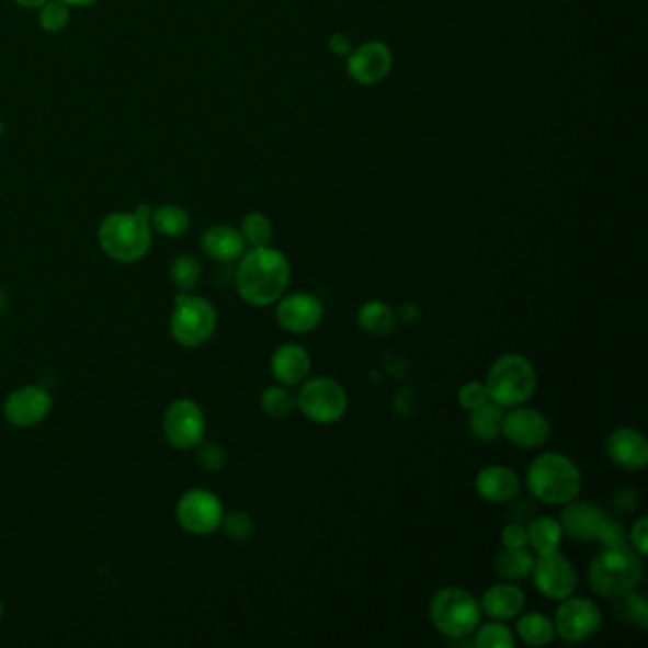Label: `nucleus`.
Listing matches in <instances>:
<instances>
[{
	"mask_svg": "<svg viewBox=\"0 0 648 648\" xmlns=\"http://www.w3.org/2000/svg\"><path fill=\"white\" fill-rule=\"evenodd\" d=\"M292 282V264L276 248H251L240 257L236 269V292L240 299L255 308L276 305Z\"/></svg>",
	"mask_w": 648,
	"mask_h": 648,
	"instance_id": "obj_1",
	"label": "nucleus"
},
{
	"mask_svg": "<svg viewBox=\"0 0 648 648\" xmlns=\"http://www.w3.org/2000/svg\"><path fill=\"white\" fill-rule=\"evenodd\" d=\"M150 214L152 207L141 204L136 207V212L107 215L98 230V242L105 255L122 264L141 261L152 243Z\"/></svg>",
	"mask_w": 648,
	"mask_h": 648,
	"instance_id": "obj_2",
	"label": "nucleus"
},
{
	"mask_svg": "<svg viewBox=\"0 0 648 648\" xmlns=\"http://www.w3.org/2000/svg\"><path fill=\"white\" fill-rule=\"evenodd\" d=\"M531 497L548 507H565L582 491V471L564 453H541L525 471Z\"/></svg>",
	"mask_w": 648,
	"mask_h": 648,
	"instance_id": "obj_3",
	"label": "nucleus"
},
{
	"mask_svg": "<svg viewBox=\"0 0 648 648\" xmlns=\"http://www.w3.org/2000/svg\"><path fill=\"white\" fill-rule=\"evenodd\" d=\"M645 577L643 557L629 546L601 548L588 569V582L601 598L616 599L634 592Z\"/></svg>",
	"mask_w": 648,
	"mask_h": 648,
	"instance_id": "obj_4",
	"label": "nucleus"
},
{
	"mask_svg": "<svg viewBox=\"0 0 648 648\" xmlns=\"http://www.w3.org/2000/svg\"><path fill=\"white\" fill-rule=\"evenodd\" d=\"M484 383L489 399L502 409H510L527 403L535 396L538 377L527 356L508 352L492 362Z\"/></svg>",
	"mask_w": 648,
	"mask_h": 648,
	"instance_id": "obj_5",
	"label": "nucleus"
},
{
	"mask_svg": "<svg viewBox=\"0 0 648 648\" xmlns=\"http://www.w3.org/2000/svg\"><path fill=\"white\" fill-rule=\"evenodd\" d=\"M428 616L440 634L450 639H466L481 624L484 611L479 599L474 598L468 590L447 586L430 601Z\"/></svg>",
	"mask_w": 648,
	"mask_h": 648,
	"instance_id": "obj_6",
	"label": "nucleus"
},
{
	"mask_svg": "<svg viewBox=\"0 0 648 648\" xmlns=\"http://www.w3.org/2000/svg\"><path fill=\"white\" fill-rule=\"evenodd\" d=\"M217 329V310L193 293H179L170 316L171 337L185 349L204 346Z\"/></svg>",
	"mask_w": 648,
	"mask_h": 648,
	"instance_id": "obj_7",
	"label": "nucleus"
},
{
	"mask_svg": "<svg viewBox=\"0 0 648 648\" xmlns=\"http://www.w3.org/2000/svg\"><path fill=\"white\" fill-rule=\"evenodd\" d=\"M295 399L300 413L314 424H336L349 411V394L336 378L308 377Z\"/></svg>",
	"mask_w": 648,
	"mask_h": 648,
	"instance_id": "obj_8",
	"label": "nucleus"
},
{
	"mask_svg": "<svg viewBox=\"0 0 648 648\" xmlns=\"http://www.w3.org/2000/svg\"><path fill=\"white\" fill-rule=\"evenodd\" d=\"M556 637L565 643H584L593 639L603 627V613L598 603L588 598H570L559 601L554 614Z\"/></svg>",
	"mask_w": 648,
	"mask_h": 648,
	"instance_id": "obj_9",
	"label": "nucleus"
},
{
	"mask_svg": "<svg viewBox=\"0 0 648 648\" xmlns=\"http://www.w3.org/2000/svg\"><path fill=\"white\" fill-rule=\"evenodd\" d=\"M206 414L194 399H175L166 409L162 430L173 450H196L206 437Z\"/></svg>",
	"mask_w": 648,
	"mask_h": 648,
	"instance_id": "obj_10",
	"label": "nucleus"
},
{
	"mask_svg": "<svg viewBox=\"0 0 648 648\" xmlns=\"http://www.w3.org/2000/svg\"><path fill=\"white\" fill-rule=\"evenodd\" d=\"M223 515L225 507L221 499L207 489L186 491L181 494L175 507L179 527L194 536L212 535L217 528H221Z\"/></svg>",
	"mask_w": 648,
	"mask_h": 648,
	"instance_id": "obj_11",
	"label": "nucleus"
},
{
	"mask_svg": "<svg viewBox=\"0 0 648 648\" xmlns=\"http://www.w3.org/2000/svg\"><path fill=\"white\" fill-rule=\"evenodd\" d=\"M531 577H533L536 592L549 601H564L577 592V567L572 565L569 557L561 554V549L536 556Z\"/></svg>",
	"mask_w": 648,
	"mask_h": 648,
	"instance_id": "obj_12",
	"label": "nucleus"
},
{
	"mask_svg": "<svg viewBox=\"0 0 648 648\" xmlns=\"http://www.w3.org/2000/svg\"><path fill=\"white\" fill-rule=\"evenodd\" d=\"M552 434L548 417L535 409L523 406L510 407L504 411L502 437L518 450H538L548 442Z\"/></svg>",
	"mask_w": 648,
	"mask_h": 648,
	"instance_id": "obj_13",
	"label": "nucleus"
},
{
	"mask_svg": "<svg viewBox=\"0 0 648 648\" xmlns=\"http://www.w3.org/2000/svg\"><path fill=\"white\" fill-rule=\"evenodd\" d=\"M326 316V307L314 293L299 292L282 295L276 303L280 328L293 336H307L318 329Z\"/></svg>",
	"mask_w": 648,
	"mask_h": 648,
	"instance_id": "obj_14",
	"label": "nucleus"
},
{
	"mask_svg": "<svg viewBox=\"0 0 648 648\" xmlns=\"http://www.w3.org/2000/svg\"><path fill=\"white\" fill-rule=\"evenodd\" d=\"M52 407L54 399L48 388L38 385L20 386L4 401V417L15 428L38 427L48 419Z\"/></svg>",
	"mask_w": 648,
	"mask_h": 648,
	"instance_id": "obj_15",
	"label": "nucleus"
},
{
	"mask_svg": "<svg viewBox=\"0 0 648 648\" xmlns=\"http://www.w3.org/2000/svg\"><path fill=\"white\" fill-rule=\"evenodd\" d=\"M605 453L616 468L624 471H643L648 464L647 435L637 428H616L606 437Z\"/></svg>",
	"mask_w": 648,
	"mask_h": 648,
	"instance_id": "obj_16",
	"label": "nucleus"
},
{
	"mask_svg": "<svg viewBox=\"0 0 648 648\" xmlns=\"http://www.w3.org/2000/svg\"><path fill=\"white\" fill-rule=\"evenodd\" d=\"M349 75L360 84H377L386 79L394 64L390 48L380 41H370L349 54Z\"/></svg>",
	"mask_w": 648,
	"mask_h": 648,
	"instance_id": "obj_17",
	"label": "nucleus"
},
{
	"mask_svg": "<svg viewBox=\"0 0 648 648\" xmlns=\"http://www.w3.org/2000/svg\"><path fill=\"white\" fill-rule=\"evenodd\" d=\"M605 520L606 513L590 500H570L559 515L565 536L577 542H595Z\"/></svg>",
	"mask_w": 648,
	"mask_h": 648,
	"instance_id": "obj_18",
	"label": "nucleus"
},
{
	"mask_svg": "<svg viewBox=\"0 0 648 648\" xmlns=\"http://www.w3.org/2000/svg\"><path fill=\"white\" fill-rule=\"evenodd\" d=\"M474 487L485 502L508 504L520 497L521 479L504 464H489L478 471Z\"/></svg>",
	"mask_w": 648,
	"mask_h": 648,
	"instance_id": "obj_19",
	"label": "nucleus"
},
{
	"mask_svg": "<svg viewBox=\"0 0 648 648\" xmlns=\"http://www.w3.org/2000/svg\"><path fill=\"white\" fill-rule=\"evenodd\" d=\"M312 357L305 346L297 342H285L274 350L271 357V373L278 385L299 386L310 377Z\"/></svg>",
	"mask_w": 648,
	"mask_h": 648,
	"instance_id": "obj_20",
	"label": "nucleus"
},
{
	"mask_svg": "<svg viewBox=\"0 0 648 648\" xmlns=\"http://www.w3.org/2000/svg\"><path fill=\"white\" fill-rule=\"evenodd\" d=\"M246 240L238 228L230 225H215L204 230L200 238V250L215 263L228 264L240 261L246 253Z\"/></svg>",
	"mask_w": 648,
	"mask_h": 648,
	"instance_id": "obj_21",
	"label": "nucleus"
},
{
	"mask_svg": "<svg viewBox=\"0 0 648 648\" xmlns=\"http://www.w3.org/2000/svg\"><path fill=\"white\" fill-rule=\"evenodd\" d=\"M525 592L513 582L491 586L479 601L485 616L500 622L515 621L525 611Z\"/></svg>",
	"mask_w": 648,
	"mask_h": 648,
	"instance_id": "obj_22",
	"label": "nucleus"
},
{
	"mask_svg": "<svg viewBox=\"0 0 648 648\" xmlns=\"http://www.w3.org/2000/svg\"><path fill=\"white\" fill-rule=\"evenodd\" d=\"M356 323L367 336L386 337L396 331L398 314L385 300L371 299L357 310Z\"/></svg>",
	"mask_w": 648,
	"mask_h": 648,
	"instance_id": "obj_23",
	"label": "nucleus"
},
{
	"mask_svg": "<svg viewBox=\"0 0 648 648\" xmlns=\"http://www.w3.org/2000/svg\"><path fill=\"white\" fill-rule=\"evenodd\" d=\"M565 533L561 523L552 515H536L527 525L528 548L535 556H544L561 549Z\"/></svg>",
	"mask_w": 648,
	"mask_h": 648,
	"instance_id": "obj_24",
	"label": "nucleus"
},
{
	"mask_svg": "<svg viewBox=\"0 0 648 648\" xmlns=\"http://www.w3.org/2000/svg\"><path fill=\"white\" fill-rule=\"evenodd\" d=\"M515 637L527 647H548L556 639V627L548 614L523 611L515 618Z\"/></svg>",
	"mask_w": 648,
	"mask_h": 648,
	"instance_id": "obj_25",
	"label": "nucleus"
},
{
	"mask_svg": "<svg viewBox=\"0 0 648 648\" xmlns=\"http://www.w3.org/2000/svg\"><path fill=\"white\" fill-rule=\"evenodd\" d=\"M504 411L507 409L497 406L491 399L484 406L471 409L470 419H468L471 435L479 442H494V440L502 437Z\"/></svg>",
	"mask_w": 648,
	"mask_h": 648,
	"instance_id": "obj_26",
	"label": "nucleus"
},
{
	"mask_svg": "<svg viewBox=\"0 0 648 648\" xmlns=\"http://www.w3.org/2000/svg\"><path fill=\"white\" fill-rule=\"evenodd\" d=\"M536 556L528 548H504L494 557V570L502 580L518 582L531 577Z\"/></svg>",
	"mask_w": 648,
	"mask_h": 648,
	"instance_id": "obj_27",
	"label": "nucleus"
},
{
	"mask_svg": "<svg viewBox=\"0 0 648 648\" xmlns=\"http://www.w3.org/2000/svg\"><path fill=\"white\" fill-rule=\"evenodd\" d=\"M150 227L155 232L166 236V238H178V236L185 235L191 227V217H189L185 207L164 204V206L152 209Z\"/></svg>",
	"mask_w": 648,
	"mask_h": 648,
	"instance_id": "obj_28",
	"label": "nucleus"
},
{
	"mask_svg": "<svg viewBox=\"0 0 648 648\" xmlns=\"http://www.w3.org/2000/svg\"><path fill=\"white\" fill-rule=\"evenodd\" d=\"M471 637V645L476 648L515 647V634L507 626V622L491 621L479 624Z\"/></svg>",
	"mask_w": 648,
	"mask_h": 648,
	"instance_id": "obj_29",
	"label": "nucleus"
},
{
	"mask_svg": "<svg viewBox=\"0 0 648 648\" xmlns=\"http://www.w3.org/2000/svg\"><path fill=\"white\" fill-rule=\"evenodd\" d=\"M170 278L179 293H193L202 278V264L191 253L178 255L171 263Z\"/></svg>",
	"mask_w": 648,
	"mask_h": 648,
	"instance_id": "obj_30",
	"label": "nucleus"
},
{
	"mask_svg": "<svg viewBox=\"0 0 648 648\" xmlns=\"http://www.w3.org/2000/svg\"><path fill=\"white\" fill-rule=\"evenodd\" d=\"M295 407H297V399L287 390V386H266L261 394V409L272 419H284Z\"/></svg>",
	"mask_w": 648,
	"mask_h": 648,
	"instance_id": "obj_31",
	"label": "nucleus"
},
{
	"mask_svg": "<svg viewBox=\"0 0 648 648\" xmlns=\"http://www.w3.org/2000/svg\"><path fill=\"white\" fill-rule=\"evenodd\" d=\"M614 613L622 622L634 624L637 627L648 626V603L641 593L627 592L621 598H616L614 603Z\"/></svg>",
	"mask_w": 648,
	"mask_h": 648,
	"instance_id": "obj_32",
	"label": "nucleus"
},
{
	"mask_svg": "<svg viewBox=\"0 0 648 648\" xmlns=\"http://www.w3.org/2000/svg\"><path fill=\"white\" fill-rule=\"evenodd\" d=\"M240 232H242L246 243L251 248L271 246L272 235H274L271 219L261 212H251V214L246 215Z\"/></svg>",
	"mask_w": 648,
	"mask_h": 648,
	"instance_id": "obj_33",
	"label": "nucleus"
},
{
	"mask_svg": "<svg viewBox=\"0 0 648 648\" xmlns=\"http://www.w3.org/2000/svg\"><path fill=\"white\" fill-rule=\"evenodd\" d=\"M71 18L69 12V4H65L64 0H48L44 7H41V27L48 33H59L67 27Z\"/></svg>",
	"mask_w": 648,
	"mask_h": 648,
	"instance_id": "obj_34",
	"label": "nucleus"
},
{
	"mask_svg": "<svg viewBox=\"0 0 648 648\" xmlns=\"http://www.w3.org/2000/svg\"><path fill=\"white\" fill-rule=\"evenodd\" d=\"M221 528L225 531V535L232 541H248L253 535L255 523H253L250 513L235 510V512L223 515Z\"/></svg>",
	"mask_w": 648,
	"mask_h": 648,
	"instance_id": "obj_35",
	"label": "nucleus"
},
{
	"mask_svg": "<svg viewBox=\"0 0 648 648\" xmlns=\"http://www.w3.org/2000/svg\"><path fill=\"white\" fill-rule=\"evenodd\" d=\"M198 463L204 470L221 471L227 464V451L221 443L202 442L198 447Z\"/></svg>",
	"mask_w": 648,
	"mask_h": 648,
	"instance_id": "obj_36",
	"label": "nucleus"
},
{
	"mask_svg": "<svg viewBox=\"0 0 648 648\" xmlns=\"http://www.w3.org/2000/svg\"><path fill=\"white\" fill-rule=\"evenodd\" d=\"M487 401H489V393L481 380H470V383L461 386V390H458V406L466 411L484 406Z\"/></svg>",
	"mask_w": 648,
	"mask_h": 648,
	"instance_id": "obj_37",
	"label": "nucleus"
},
{
	"mask_svg": "<svg viewBox=\"0 0 648 648\" xmlns=\"http://www.w3.org/2000/svg\"><path fill=\"white\" fill-rule=\"evenodd\" d=\"M595 544H599L601 548H616V546H627V533L622 527V523L609 518L606 515L603 527L599 531Z\"/></svg>",
	"mask_w": 648,
	"mask_h": 648,
	"instance_id": "obj_38",
	"label": "nucleus"
},
{
	"mask_svg": "<svg viewBox=\"0 0 648 648\" xmlns=\"http://www.w3.org/2000/svg\"><path fill=\"white\" fill-rule=\"evenodd\" d=\"M627 546L634 549L637 556H641L643 559L648 554V520L645 515H641L639 520L635 521L634 527L627 535Z\"/></svg>",
	"mask_w": 648,
	"mask_h": 648,
	"instance_id": "obj_39",
	"label": "nucleus"
},
{
	"mask_svg": "<svg viewBox=\"0 0 648 648\" xmlns=\"http://www.w3.org/2000/svg\"><path fill=\"white\" fill-rule=\"evenodd\" d=\"M500 541L504 548H527V527L521 523H508L500 533Z\"/></svg>",
	"mask_w": 648,
	"mask_h": 648,
	"instance_id": "obj_40",
	"label": "nucleus"
},
{
	"mask_svg": "<svg viewBox=\"0 0 648 648\" xmlns=\"http://www.w3.org/2000/svg\"><path fill=\"white\" fill-rule=\"evenodd\" d=\"M414 403H417V396H414L413 390L407 386V388H401L398 394H396V398H394V407H396V411L399 414H411L414 411Z\"/></svg>",
	"mask_w": 648,
	"mask_h": 648,
	"instance_id": "obj_41",
	"label": "nucleus"
},
{
	"mask_svg": "<svg viewBox=\"0 0 648 648\" xmlns=\"http://www.w3.org/2000/svg\"><path fill=\"white\" fill-rule=\"evenodd\" d=\"M329 50L337 54V56H349L350 52H352V43H350L349 36L336 33L329 38Z\"/></svg>",
	"mask_w": 648,
	"mask_h": 648,
	"instance_id": "obj_42",
	"label": "nucleus"
},
{
	"mask_svg": "<svg viewBox=\"0 0 648 648\" xmlns=\"http://www.w3.org/2000/svg\"><path fill=\"white\" fill-rule=\"evenodd\" d=\"M396 314H398V320L401 318V320L407 321V323H413V321H417L419 318H421V310H419L417 305H413V303H407V305H403V307L399 308V312Z\"/></svg>",
	"mask_w": 648,
	"mask_h": 648,
	"instance_id": "obj_43",
	"label": "nucleus"
},
{
	"mask_svg": "<svg viewBox=\"0 0 648 648\" xmlns=\"http://www.w3.org/2000/svg\"><path fill=\"white\" fill-rule=\"evenodd\" d=\"M15 4L23 8H41L48 2V0H14Z\"/></svg>",
	"mask_w": 648,
	"mask_h": 648,
	"instance_id": "obj_44",
	"label": "nucleus"
},
{
	"mask_svg": "<svg viewBox=\"0 0 648 648\" xmlns=\"http://www.w3.org/2000/svg\"><path fill=\"white\" fill-rule=\"evenodd\" d=\"M65 4H69V7H80V8H84V7H92V4H95V2H98V0H64Z\"/></svg>",
	"mask_w": 648,
	"mask_h": 648,
	"instance_id": "obj_45",
	"label": "nucleus"
},
{
	"mask_svg": "<svg viewBox=\"0 0 648 648\" xmlns=\"http://www.w3.org/2000/svg\"><path fill=\"white\" fill-rule=\"evenodd\" d=\"M4 618V605H2V601H0V622Z\"/></svg>",
	"mask_w": 648,
	"mask_h": 648,
	"instance_id": "obj_46",
	"label": "nucleus"
},
{
	"mask_svg": "<svg viewBox=\"0 0 648 648\" xmlns=\"http://www.w3.org/2000/svg\"><path fill=\"white\" fill-rule=\"evenodd\" d=\"M0 136H2V122H0Z\"/></svg>",
	"mask_w": 648,
	"mask_h": 648,
	"instance_id": "obj_47",
	"label": "nucleus"
}]
</instances>
